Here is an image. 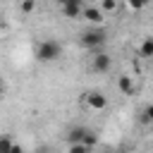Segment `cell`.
<instances>
[{
    "mask_svg": "<svg viewBox=\"0 0 153 153\" xmlns=\"http://www.w3.org/2000/svg\"><path fill=\"white\" fill-rule=\"evenodd\" d=\"M36 57H38V62H43V65L55 62V60L62 57V45H60L57 41H53V38H45V41L38 43V48H36Z\"/></svg>",
    "mask_w": 153,
    "mask_h": 153,
    "instance_id": "6da1fadb",
    "label": "cell"
},
{
    "mask_svg": "<svg viewBox=\"0 0 153 153\" xmlns=\"http://www.w3.org/2000/svg\"><path fill=\"white\" fill-rule=\"evenodd\" d=\"M105 41H108V33L103 31V29H86L84 33H81V43H84V48H91V50H96V48H103L105 45Z\"/></svg>",
    "mask_w": 153,
    "mask_h": 153,
    "instance_id": "7a4b0ae2",
    "label": "cell"
},
{
    "mask_svg": "<svg viewBox=\"0 0 153 153\" xmlns=\"http://www.w3.org/2000/svg\"><path fill=\"white\" fill-rule=\"evenodd\" d=\"M91 69H93V72H108V69H110V55L96 53L93 60H91Z\"/></svg>",
    "mask_w": 153,
    "mask_h": 153,
    "instance_id": "3957f363",
    "label": "cell"
},
{
    "mask_svg": "<svg viewBox=\"0 0 153 153\" xmlns=\"http://www.w3.org/2000/svg\"><path fill=\"white\" fill-rule=\"evenodd\" d=\"M86 103H88L93 110H103V108L108 105V98H105L100 91H88V93H86Z\"/></svg>",
    "mask_w": 153,
    "mask_h": 153,
    "instance_id": "277c9868",
    "label": "cell"
},
{
    "mask_svg": "<svg viewBox=\"0 0 153 153\" xmlns=\"http://www.w3.org/2000/svg\"><path fill=\"white\" fill-rule=\"evenodd\" d=\"M117 88H120L124 96H131V93H134V81H131V76H129V74H120V76H117Z\"/></svg>",
    "mask_w": 153,
    "mask_h": 153,
    "instance_id": "5b68a950",
    "label": "cell"
},
{
    "mask_svg": "<svg viewBox=\"0 0 153 153\" xmlns=\"http://www.w3.org/2000/svg\"><path fill=\"white\" fill-rule=\"evenodd\" d=\"M81 14H84V19L91 22V24H100V22H103V10H100V7H86Z\"/></svg>",
    "mask_w": 153,
    "mask_h": 153,
    "instance_id": "8992f818",
    "label": "cell"
},
{
    "mask_svg": "<svg viewBox=\"0 0 153 153\" xmlns=\"http://www.w3.org/2000/svg\"><path fill=\"white\" fill-rule=\"evenodd\" d=\"M84 134H86V127H74V129H69L67 141L69 143H81L84 141Z\"/></svg>",
    "mask_w": 153,
    "mask_h": 153,
    "instance_id": "52a82bcc",
    "label": "cell"
},
{
    "mask_svg": "<svg viewBox=\"0 0 153 153\" xmlns=\"http://www.w3.org/2000/svg\"><path fill=\"white\" fill-rule=\"evenodd\" d=\"M139 53H141L143 57H153V36H146V38L141 41V45H139Z\"/></svg>",
    "mask_w": 153,
    "mask_h": 153,
    "instance_id": "ba28073f",
    "label": "cell"
},
{
    "mask_svg": "<svg viewBox=\"0 0 153 153\" xmlns=\"http://www.w3.org/2000/svg\"><path fill=\"white\" fill-rule=\"evenodd\" d=\"M62 14L69 17V19H76V17L81 14V5H72V2H67V5H62Z\"/></svg>",
    "mask_w": 153,
    "mask_h": 153,
    "instance_id": "9c48e42d",
    "label": "cell"
},
{
    "mask_svg": "<svg viewBox=\"0 0 153 153\" xmlns=\"http://www.w3.org/2000/svg\"><path fill=\"white\" fill-rule=\"evenodd\" d=\"M86 148H93L96 143H98V134L96 131H91V129H86V134H84V141H81Z\"/></svg>",
    "mask_w": 153,
    "mask_h": 153,
    "instance_id": "30bf717a",
    "label": "cell"
},
{
    "mask_svg": "<svg viewBox=\"0 0 153 153\" xmlns=\"http://www.w3.org/2000/svg\"><path fill=\"white\" fill-rule=\"evenodd\" d=\"M139 122H141V124H148V122H153V103H151V105H146V108L141 110V115H139Z\"/></svg>",
    "mask_w": 153,
    "mask_h": 153,
    "instance_id": "8fae6325",
    "label": "cell"
},
{
    "mask_svg": "<svg viewBox=\"0 0 153 153\" xmlns=\"http://www.w3.org/2000/svg\"><path fill=\"white\" fill-rule=\"evenodd\" d=\"M12 146H14V143H12V139H10L7 134H2V136H0V153H10V151H12Z\"/></svg>",
    "mask_w": 153,
    "mask_h": 153,
    "instance_id": "7c38bea8",
    "label": "cell"
},
{
    "mask_svg": "<svg viewBox=\"0 0 153 153\" xmlns=\"http://www.w3.org/2000/svg\"><path fill=\"white\" fill-rule=\"evenodd\" d=\"M67 153H91V148H86L84 143H69V151Z\"/></svg>",
    "mask_w": 153,
    "mask_h": 153,
    "instance_id": "4fadbf2b",
    "label": "cell"
},
{
    "mask_svg": "<svg viewBox=\"0 0 153 153\" xmlns=\"http://www.w3.org/2000/svg\"><path fill=\"white\" fill-rule=\"evenodd\" d=\"M33 7H36V0H22V12H24V14L33 12Z\"/></svg>",
    "mask_w": 153,
    "mask_h": 153,
    "instance_id": "5bb4252c",
    "label": "cell"
},
{
    "mask_svg": "<svg viewBox=\"0 0 153 153\" xmlns=\"http://www.w3.org/2000/svg\"><path fill=\"white\" fill-rule=\"evenodd\" d=\"M117 7V0H103L100 2V10H105V12H112Z\"/></svg>",
    "mask_w": 153,
    "mask_h": 153,
    "instance_id": "9a60e30c",
    "label": "cell"
},
{
    "mask_svg": "<svg viewBox=\"0 0 153 153\" xmlns=\"http://www.w3.org/2000/svg\"><path fill=\"white\" fill-rule=\"evenodd\" d=\"M148 5V0H129V7L131 10H141V7H146Z\"/></svg>",
    "mask_w": 153,
    "mask_h": 153,
    "instance_id": "2e32d148",
    "label": "cell"
},
{
    "mask_svg": "<svg viewBox=\"0 0 153 153\" xmlns=\"http://www.w3.org/2000/svg\"><path fill=\"white\" fill-rule=\"evenodd\" d=\"M10 153H24V151H22V146H17V143H14V146H12V151H10Z\"/></svg>",
    "mask_w": 153,
    "mask_h": 153,
    "instance_id": "e0dca14e",
    "label": "cell"
},
{
    "mask_svg": "<svg viewBox=\"0 0 153 153\" xmlns=\"http://www.w3.org/2000/svg\"><path fill=\"white\" fill-rule=\"evenodd\" d=\"M67 2H72V5H81L84 0H67ZM67 2H65V5H67Z\"/></svg>",
    "mask_w": 153,
    "mask_h": 153,
    "instance_id": "ac0fdd59",
    "label": "cell"
},
{
    "mask_svg": "<svg viewBox=\"0 0 153 153\" xmlns=\"http://www.w3.org/2000/svg\"><path fill=\"white\" fill-rule=\"evenodd\" d=\"M55 2H57V5H60V7H62V5H65V2H67V0H55Z\"/></svg>",
    "mask_w": 153,
    "mask_h": 153,
    "instance_id": "d6986e66",
    "label": "cell"
},
{
    "mask_svg": "<svg viewBox=\"0 0 153 153\" xmlns=\"http://www.w3.org/2000/svg\"><path fill=\"white\" fill-rule=\"evenodd\" d=\"M2 93H5V86H2V84H0V98H2Z\"/></svg>",
    "mask_w": 153,
    "mask_h": 153,
    "instance_id": "ffe728a7",
    "label": "cell"
}]
</instances>
